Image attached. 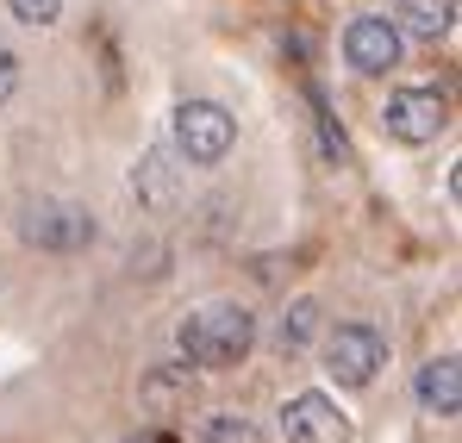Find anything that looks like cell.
<instances>
[{
	"instance_id": "obj_1",
	"label": "cell",
	"mask_w": 462,
	"mask_h": 443,
	"mask_svg": "<svg viewBox=\"0 0 462 443\" xmlns=\"http://www.w3.org/2000/svg\"><path fill=\"white\" fill-rule=\"evenodd\" d=\"M175 350H181L188 369H207V374L237 369L256 350V312H244L231 300H213V306H200V312H188L175 325Z\"/></svg>"
},
{
	"instance_id": "obj_2",
	"label": "cell",
	"mask_w": 462,
	"mask_h": 443,
	"mask_svg": "<svg viewBox=\"0 0 462 443\" xmlns=\"http://www.w3.org/2000/svg\"><path fill=\"white\" fill-rule=\"evenodd\" d=\"M237 144V119H231L219 100H181L175 106V150H181V162H194V169H219Z\"/></svg>"
},
{
	"instance_id": "obj_3",
	"label": "cell",
	"mask_w": 462,
	"mask_h": 443,
	"mask_svg": "<svg viewBox=\"0 0 462 443\" xmlns=\"http://www.w3.org/2000/svg\"><path fill=\"white\" fill-rule=\"evenodd\" d=\"M387 363V337L363 318H344L331 337H325V374L337 387H375V374Z\"/></svg>"
},
{
	"instance_id": "obj_4",
	"label": "cell",
	"mask_w": 462,
	"mask_h": 443,
	"mask_svg": "<svg viewBox=\"0 0 462 443\" xmlns=\"http://www.w3.org/2000/svg\"><path fill=\"white\" fill-rule=\"evenodd\" d=\"M19 237L38 244V250H51V256H76V250H88V244L100 237V225H94V213L76 207V200H38V207H25Z\"/></svg>"
},
{
	"instance_id": "obj_5",
	"label": "cell",
	"mask_w": 462,
	"mask_h": 443,
	"mask_svg": "<svg viewBox=\"0 0 462 443\" xmlns=\"http://www.w3.org/2000/svg\"><path fill=\"white\" fill-rule=\"evenodd\" d=\"M382 132L393 144H431L450 132V100L438 88H393L382 106Z\"/></svg>"
},
{
	"instance_id": "obj_6",
	"label": "cell",
	"mask_w": 462,
	"mask_h": 443,
	"mask_svg": "<svg viewBox=\"0 0 462 443\" xmlns=\"http://www.w3.org/2000/svg\"><path fill=\"white\" fill-rule=\"evenodd\" d=\"M344 63L356 75H393L406 63V38H400V25L382 19V13H363V19H350L344 25Z\"/></svg>"
},
{
	"instance_id": "obj_7",
	"label": "cell",
	"mask_w": 462,
	"mask_h": 443,
	"mask_svg": "<svg viewBox=\"0 0 462 443\" xmlns=\"http://www.w3.org/2000/svg\"><path fill=\"white\" fill-rule=\"evenodd\" d=\"M282 438L288 443H350V419H344V406L331 400V393H294V400H282Z\"/></svg>"
},
{
	"instance_id": "obj_8",
	"label": "cell",
	"mask_w": 462,
	"mask_h": 443,
	"mask_svg": "<svg viewBox=\"0 0 462 443\" xmlns=\"http://www.w3.org/2000/svg\"><path fill=\"white\" fill-rule=\"evenodd\" d=\"M412 393H419V406L431 412V419H457L462 412V369L457 356H431L419 381H412Z\"/></svg>"
},
{
	"instance_id": "obj_9",
	"label": "cell",
	"mask_w": 462,
	"mask_h": 443,
	"mask_svg": "<svg viewBox=\"0 0 462 443\" xmlns=\"http://www.w3.org/2000/svg\"><path fill=\"white\" fill-rule=\"evenodd\" d=\"M393 25H400V38L438 44V38L457 32V0H400L393 6Z\"/></svg>"
},
{
	"instance_id": "obj_10",
	"label": "cell",
	"mask_w": 462,
	"mask_h": 443,
	"mask_svg": "<svg viewBox=\"0 0 462 443\" xmlns=\"http://www.w3.org/2000/svg\"><path fill=\"white\" fill-rule=\"evenodd\" d=\"M319 325H325V306H319V300H294V306L282 312V325H275V344H282V350H307L312 337H319Z\"/></svg>"
},
{
	"instance_id": "obj_11",
	"label": "cell",
	"mask_w": 462,
	"mask_h": 443,
	"mask_svg": "<svg viewBox=\"0 0 462 443\" xmlns=\"http://www.w3.org/2000/svg\"><path fill=\"white\" fill-rule=\"evenodd\" d=\"M144 400H151L156 412L181 406V400H188V363H169V369H151V374H144Z\"/></svg>"
},
{
	"instance_id": "obj_12",
	"label": "cell",
	"mask_w": 462,
	"mask_h": 443,
	"mask_svg": "<svg viewBox=\"0 0 462 443\" xmlns=\"http://www.w3.org/2000/svg\"><path fill=\"white\" fill-rule=\"evenodd\" d=\"M200 443H263V425L244 419V412H213L200 425Z\"/></svg>"
},
{
	"instance_id": "obj_13",
	"label": "cell",
	"mask_w": 462,
	"mask_h": 443,
	"mask_svg": "<svg viewBox=\"0 0 462 443\" xmlns=\"http://www.w3.org/2000/svg\"><path fill=\"white\" fill-rule=\"evenodd\" d=\"M312 106H319L312 119H319V150H325V162H337V169H344V162H350V138H344V125L325 113V100H312Z\"/></svg>"
},
{
	"instance_id": "obj_14",
	"label": "cell",
	"mask_w": 462,
	"mask_h": 443,
	"mask_svg": "<svg viewBox=\"0 0 462 443\" xmlns=\"http://www.w3.org/2000/svg\"><path fill=\"white\" fill-rule=\"evenodd\" d=\"M6 13H13L19 25H38V32H44V25L63 19V0H6Z\"/></svg>"
},
{
	"instance_id": "obj_15",
	"label": "cell",
	"mask_w": 462,
	"mask_h": 443,
	"mask_svg": "<svg viewBox=\"0 0 462 443\" xmlns=\"http://www.w3.org/2000/svg\"><path fill=\"white\" fill-rule=\"evenodd\" d=\"M13 94H19V57H13V51L0 44V106H6Z\"/></svg>"
}]
</instances>
